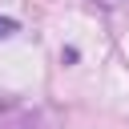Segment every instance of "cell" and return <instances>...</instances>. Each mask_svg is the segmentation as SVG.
Returning <instances> with one entry per match:
<instances>
[{
    "mask_svg": "<svg viewBox=\"0 0 129 129\" xmlns=\"http://www.w3.org/2000/svg\"><path fill=\"white\" fill-rule=\"evenodd\" d=\"M12 32H16V20H12V16H0V40L12 36Z\"/></svg>",
    "mask_w": 129,
    "mask_h": 129,
    "instance_id": "1",
    "label": "cell"
}]
</instances>
